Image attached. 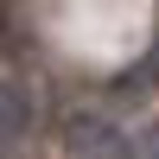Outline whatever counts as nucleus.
I'll list each match as a JSON object with an SVG mask.
<instances>
[{
    "label": "nucleus",
    "mask_w": 159,
    "mask_h": 159,
    "mask_svg": "<svg viewBox=\"0 0 159 159\" xmlns=\"http://www.w3.org/2000/svg\"><path fill=\"white\" fill-rule=\"evenodd\" d=\"M25 127H32V96H25V89H13V83H0V147H7V140H19Z\"/></svg>",
    "instance_id": "f03ea898"
},
{
    "label": "nucleus",
    "mask_w": 159,
    "mask_h": 159,
    "mask_svg": "<svg viewBox=\"0 0 159 159\" xmlns=\"http://www.w3.org/2000/svg\"><path fill=\"white\" fill-rule=\"evenodd\" d=\"M64 147H70V159H121L127 140H121V127H108L102 115H76V121L64 127Z\"/></svg>",
    "instance_id": "f257e3e1"
}]
</instances>
